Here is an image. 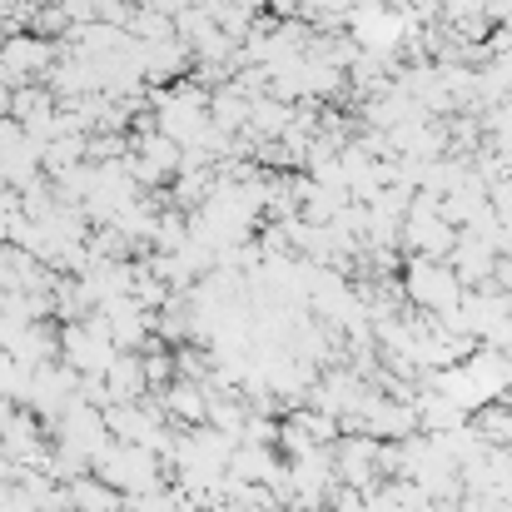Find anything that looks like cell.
Returning a JSON list of instances; mask_svg holds the SVG:
<instances>
[{
    "instance_id": "obj_1",
    "label": "cell",
    "mask_w": 512,
    "mask_h": 512,
    "mask_svg": "<svg viewBox=\"0 0 512 512\" xmlns=\"http://www.w3.org/2000/svg\"><path fill=\"white\" fill-rule=\"evenodd\" d=\"M398 289H403V304L408 309H423V314H448L458 299H463V279L448 259H418V254H403V274H398Z\"/></svg>"
},
{
    "instance_id": "obj_2",
    "label": "cell",
    "mask_w": 512,
    "mask_h": 512,
    "mask_svg": "<svg viewBox=\"0 0 512 512\" xmlns=\"http://www.w3.org/2000/svg\"><path fill=\"white\" fill-rule=\"evenodd\" d=\"M498 25H503V30H512V5H508V15H503V20H498Z\"/></svg>"
}]
</instances>
